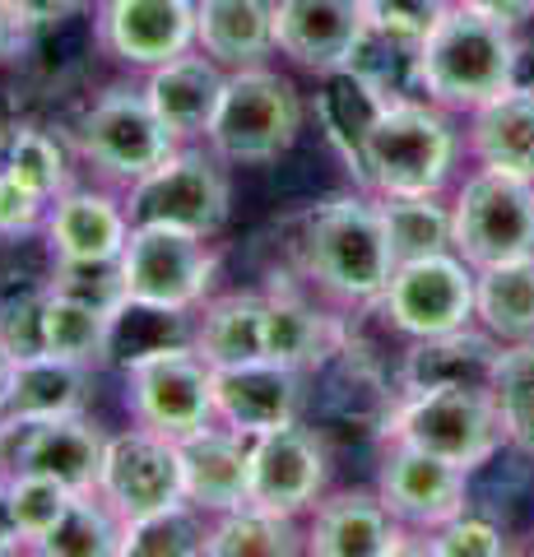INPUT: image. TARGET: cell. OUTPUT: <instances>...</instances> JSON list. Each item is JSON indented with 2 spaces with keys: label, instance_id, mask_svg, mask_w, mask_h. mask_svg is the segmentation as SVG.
Returning a JSON list of instances; mask_svg holds the SVG:
<instances>
[{
  "label": "cell",
  "instance_id": "cell-1",
  "mask_svg": "<svg viewBox=\"0 0 534 557\" xmlns=\"http://www.w3.org/2000/svg\"><path fill=\"white\" fill-rule=\"evenodd\" d=\"M521 75V42L507 20L456 5L413 47V79L446 112H474L507 94Z\"/></svg>",
  "mask_w": 534,
  "mask_h": 557
},
{
  "label": "cell",
  "instance_id": "cell-2",
  "mask_svg": "<svg viewBox=\"0 0 534 557\" xmlns=\"http://www.w3.org/2000/svg\"><path fill=\"white\" fill-rule=\"evenodd\" d=\"M460 153L451 116L433 98H382L358 131L349 163L372 196H442Z\"/></svg>",
  "mask_w": 534,
  "mask_h": 557
},
{
  "label": "cell",
  "instance_id": "cell-3",
  "mask_svg": "<svg viewBox=\"0 0 534 557\" xmlns=\"http://www.w3.org/2000/svg\"><path fill=\"white\" fill-rule=\"evenodd\" d=\"M395 274L390 233L376 196H335L307 214L302 233V278L325 298L368 307L382 302Z\"/></svg>",
  "mask_w": 534,
  "mask_h": 557
},
{
  "label": "cell",
  "instance_id": "cell-4",
  "mask_svg": "<svg viewBox=\"0 0 534 557\" xmlns=\"http://www.w3.org/2000/svg\"><path fill=\"white\" fill-rule=\"evenodd\" d=\"M386 442H405L419 450L479 474L502 450V413L493 386L479 381H437V386H409L405 399L386 418Z\"/></svg>",
  "mask_w": 534,
  "mask_h": 557
},
{
  "label": "cell",
  "instance_id": "cell-5",
  "mask_svg": "<svg viewBox=\"0 0 534 557\" xmlns=\"http://www.w3.org/2000/svg\"><path fill=\"white\" fill-rule=\"evenodd\" d=\"M302 135V98L270 65L228 70L219 112L210 121V149L233 168H265L298 145Z\"/></svg>",
  "mask_w": 534,
  "mask_h": 557
},
{
  "label": "cell",
  "instance_id": "cell-6",
  "mask_svg": "<svg viewBox=\"0 0 534 557\" xmlns=\"http://www.w3.org/2000/svg\"><path fill=\"white\" fill-rule=\"evenodd\" d=\"M116 274H122L126 302L186 317L210 298L219 251L204 233L177 228V223H131Z\"/></svg>",
  "mask_w": 534,
  "mask_h": 557
},
{
  "label": "cell",
  "instance_id": "cell-7",
  "mask_svg": "<svg viewBox=\"0 0 534 557\" xmlns=\"http://www.w3.org/2000/svg\"><path fill=\"white\" fill-rule=\"evenodd\" d=\"M126 409L140 428L159 437H191L219 423L214 413V368L204 362L191 339L159 344L126 362Z\"/></svg>",
  "mask_w": 534,
  "mask_h": 557
},
{
  "label": "cell",
  "instance_id": "cell-8",
  "mask_svg": "<svg viewBox=\"0 0 534 557\" xmlns=\"http://www.w3.org/2000/svg\"><path fill=\"white\" fill-rule=\"evenodd\" d=\"M451 251L474 270L534 256V182L474 168L451 200Z\"/></svg>",
  "mask_w": 534,
  "mask_h": 557
},
{
  "label": "cell",
  "instance_id": "cell-9",
  "mask_svg": "<svg viewBox=\"0 0 534 557\" xmlns=\"http://www.w3.org/2000/svg\"><path fill=\"white\" fill-rule=\"evenodd\" d=\"M71 145L98 177L131 186L177 149V135L163 126V116L153 112L145 89H122V84H116V89L98 94L89 108L79 112Z\"/></svg>",
  "mask_w": 534,
  "mask_h": 557
},
{
  "label": "cell",
  "instance_id": "cell-10",
  "mask_svg": "<svg viewBox=\"0 0 534 557\" xmlns=\"http://www.w3.org/2000/svg\"><path fill=\"white\" fill-rule=\"evenodd\" d=\"M122 205L131 223H177V228L219 237L233 209L228 163L214 149L177 145L159 168L126 186Z\"/></svg>",
  "mask_w": 534,
  "mask_h": 557
},
{
  "label": "cell",
  "instance_id": "cell-11",
  "mask_svg": "<svg viewBox=\"0 0 534 557\" xmlns=\"http://www.w3.org/2000/svg\"><path fill=\"white\" fill-rule=\"evenodd\" d=\"M102 450H108V432H102L89 413H65V418H10L0 413V474H42L57 479L75 493L98 487Z\"/></svg>",
  "mask_w": 534,
  "mask_h": 557
},
{
  "label": "cell",
  "instance_id": "cell-12",
  "mask_svg": "<svg viewBox=\"0 0 534 557\" xmlns=\"http://www.w3.org/2000/svg\"><path fill=\"white\" fill-rule=\"evenodd\" d=\"M376 307L413 344L456 335V330L474 325V265H464L456 251L400 260Z\"/></svg>",
  "mask_w": 534,
  "mask_h": 557
},
{
  "label": "cell",
  "instance_id": "cell-13",
  "mask_svg": "<svg viewBox=\"0 0 534 557\" xmlns=\"http://www.w3.org/2000/svg\"><path fill=\"white\" fill-rule=\"evenodd\" d=\"M372 38L368 0H274V51L312 75L353 70Z\"/></svg>",
  "mask_w": 534,
  "mask_h": 557
},
{
  "label": "cell",
  "instance_id": "cell-14",
  "mask_svg": "<svg viewBox=\"0 0 534 557\" xmlns=\"http://www.w3.org/2000/svg\"><path fill=\"white\" fill-rule=\"evenodd\" d=\"M376 497L400 520L409 534H433L446 520L470 511V474L460 465L433 456V450L386 442L382 474H376Z\"/></svg>",
  "mask_w": 534,
  "mask_h": 557
},
{
  "label": "cell",
  "instance_id": "cell-15",
  "mask_svg": "<svg viewBox=\"0 0 534 557\" xmlns=\"http://www.w3.org/2000/svg\"><path fill=\"white\" fill-rule=\"evenodd\" d=\"M98 493L116 516H122V525L135 516H149V511H163V507L186 502L177 442L159 437V432H149L140 423H135L131 432L108 437L102 469H98Z\"/></svg>",
  "mask_w": 534,
  "mask_h": 557
},
{
  "label": "cell",
  "instance_id": "cell-16",
  "mask_svg": "<svg viewBox=\"0 0 534 557\" xmlns=\"http://www.w3.org/2000/svg\"><path fill=\"white\" fill-rule=\"evenodd\" d=\"M325 483H331V456H325L316 432L288 423L251 437V474H247L251 507L298 520L325 497Z\"/></svg>",
  "mask_w": 534,
  "mask_h": 557
},
{
  "label": "cell",
  "instance_id": "cell-17",
  "mask_svg": "<svg viewBox=\"0 0 534 557\" xmlns=\"http://www.w3.org/2000/svg\"><path fill=\"white\" fill-rule=\"evenodd\" d=\"M98 47L131 70H153L196 47V0H98Z\"/></svg>",
  "mask_w": 534,
  "mask_h": 557
},
{
  "label": "cell",
  "instance_id": "cell-18",
  "mask_svg": "<svg viewBox=\"0 0 534 557\" xmlns=\"http://www.w3.org/2000/svg\"><path fill=\"white\" fill-rule=\"evenodd\" d=\"M307 372L274 358L237 362V368H214V413L223 428L261 437V432L302 423L307 405Z\"/></svg>",
  "mask_w": 534,
  "mask_h": 557
},
{
  "label": "cell",
  "instance_id": "cell-19",
  "mask_svg": "<svg viewBox=\"0 0 534 557\" xmlns=\"http://www.w3.org/2000/svg\"><path fill=\"white\" fill-rule=\"evenodd\" d=\"M302 553L312 557H400L409 530L386 511L376 493H331L307 511Z\"/></svg>",
  "mask_w": 534,
  "mask_h": 557
},
{
  "label": "cell",
  "instance_id": "cell-20",
  "mask_svg": "<svg viewBox=\"0 0 534 557\" xmlns=\"http://www.w3.org/2000/svg\"><path fill=\"white\" fill-rule=\"evenodd\" d=\"M47 247L57 265H116L131 237L126 205L108 190H61L47 209Z\"/></svg>",
  "mask_w": 534,
  "mask_h": 557
},
{
  "label": "cell",
  "instance_id": "cell-21",
  "mask_svg": "<svg viewBox=\"0 0 534 557\" xmlns=\"http://www.w3.org/2000/svg\"><path fill=\"white\" fill-rule=\"evenodd\" d=\"M182 456V493L196 511L223 516L247 507V474H251V437L243 432L210 423L177 442Z\"/></svg>",
  "mask_w": 534,
  "mask_h": 557
},
{
  "label": "cell",
  "instance_id": "cell-22",
  "mask_svg": "<svg viewBox=\"0 0 534 557\" xmlns=\"http://www.w3.org/2000/svg\"><path fill=\"white\" fill-rule=\"evenodd\" d=\"M145 98L153 102V112L163 116V126L177 135V145H191L210 131V121L219 112L223 84H228V70L219 61H210L200 47L182 51L163 65L145 70Z\"/></svg>",
  "mask_w": 534,
  "mask_h": 557
},
{
  "label": "cell",
  "instance_id": "cell-23",
  "mask_svg": "<svg viewBox=\"0 0 534 557\" xmlns=\"http://www.w3.org/2000/svg\"><path fill=\"white\" fill-rule=\"evenodd\" d=\"M339 344H344L339 321L325 317L298 284L274 274V284L265 288V358L312 372L331 354H339Z\"/></svg>",
  "mask_w": 534,
  "mask_h": 557
},
{
  "label": "cell",
  "instance_id": "cell-24",
  "mask_svg": "<svg viewBox=\"0 0 534 557\" xmlns=\"http://www.w3.org/2000/svg\"><path fill=\"white\" fill-rule=\"evenodd\" d=\"M196 47L223 70L265 65L274 51V0H196Z\"/></svg>",
  "mask_w": 534,
  "mask_h": 557
},
{
  "label": "cell",
  "instance_id": "cell-25",
  "mask_svg": "<svg viewBox=\"0 0 534 557\" xmlns=\"http://www.w3.org/2000/svg\"><path fill=\"white\" fill-rule=\"evenodd\" d=\"M196 354L210 368H237V362L265 358V293H223L196 307L186 330Z\"/></svg>",
  "mask_w": 534,
  "mask_h": 557
},
{
  "label": "cell",
  "instance_id": "cell-26",
  "mask_svg": "<svg viewBox=\"0 0 534 557\" xmlns=\"http://www.w3.org/2000/svg\"><path fill=\"white\" fill-rule=\"evenodd\" d=\"M470 153L479 168H497L534 182V89L511 84L507 94L470 112Z\"/></svg>",
  "mask_w": 534,
  "mask_h": 557
},
{
  "label": "cell",
  "instance_id": "cell-27",
  "mask_svg": "<svg viewBox=\"0 0 534 557\" xmlns=\"http://www.w3.org/2000/svg\"><path fill=\"white\" fill-rule=\"evenodd\" d=\"M112 321L116 311L84 298V293H71L61 284L42 288V354L51 358L102 368L112 358Z\"/></svg>",
  "mask_w": 534,
  "mask_h": 557
},
{
  "label": "cell",
  "instance_id": "cell-28",
  "mask_svg": "<svg viewBox=\"0 0 534 557\" xmlns=\"http://www.w3.org/2000/svg\"><path fill=\"white\" fill-rule=\"evenodd\" d=\"M474 325L497 344H534V256L474 270Z\"/></svg>",
  "mask_w": 534,
  "mask_h": 557
},
{
  "label": "cell",
  "instance_id": "cell-29",
  "mask_svg": "<svg viewBox=\"0 0 534 557\" xmlns=\"http://www.w3.org/2000/svg\"><path fill=\"white\" fill-rule=\"evenodd\" d=\"M89 395H94V368L89 362H71V358H24L14 372V391H10V418H65V413H89Z\"/></svg>",
  "mask_w": 534,
  "mask_h": 557
},
{
  "label": "cell",
  "instance_id": "cell-30",
  "mask_svg": "<svg viewBox=\"0 0 534 557\" xmlns=\"http://www.w3.org/2000/svg\"><path fill=\"white\" fill-rule=\"evenodd\" d=\"M497 354H502V344H497L488 330H474V325L456 330V335L419 339V348L409 354V368H405V391L437 386V381H479V386H493Z\"/></svg>",
  "mask_w": 534,
  "mask_h": 557
},
{
  "label": "cell",
  "instance_id": "cell-31",
  "mask_svg": "<svg viewBox=\"0 0 534 557\" xmlns=\"http://www.w3.org/2000/svg\"><path fill=\"white\" fill-rule=\"evenodd\" d=\"M302 553V530L293 516H274L261 507H237L210 520L204 557H293Z\"/></svg>",
  "mask_w": 534,
  "mask_h": 557
},
{
  "label": "cell",
  "instance_id": "cell-32",
  "mask_svg": "<svg viewBox=\"0 0 534 557\" xmlns=\"http://www.w3.org/2000/svg\"><path fill=\"white\" fill-rule=\"evenodd\" d=\"M28 553H38V557H122V516L102 502L98 487L75 493L71 511L57 520V530L38 539Z\"/></svg>",
  "mask_w": 534,
  "mask_h": 557
},
{
  "label": "cell",
  "instance_id": "cell-33",
  "mask_svg": "<svg viewBox=\"0 0 534 557\" xmlns=\"http://www.w3.org/2000/svg\"><path fill=\"white\" fill-rule=\"evenodd\" d=\"M376 205L390 233L395 265L451 251V205H442V196H376Z\"/></svg>",
  "mask_w": 534,
  "mask_h": 557
},
{
  "label": "cell",
  "instance_id": "cell-34",
  "mask_svg": "<svg viewBox=\"0 0 534 557\" xmlns=\"http://www.w3.org/2000/svg\"><path fill=\"white\" fill-rule=\"evenodd\" d=\"M204 534L210 516L196 511L191 502L135 516L122 525V557H204Z\"/></svg>",
  "mask_w": 534,
  "mask_h": 557
},
{
  "label": "cell",
  "instance_id": "cell-35",
  "mask_svg": "<svg viewBox=\"0 0 534 557\" xmlns=\"http://www.w3.org/2000/svg\"><path fill=\"white\" fill-rule=\"evenodd\" d=\"M502 437L521 456H534V344H502L493 372Z\"/></svg>",
  "mask_w": 534,
  "mask_h": 557
},
{
  "label": "cell",
  "instance_id": "cell-36",
  "mask_svg": "<svg viewBox=\"0 0 534 557\" xmlns=\"http://www.w3.org/2000/svg\"><path fill=\"white\" fill-rule=\"evenodd\" d=\"M5 172H14L24 186H33L38 196L57 200L61 190H71V159H65L61 139L47 135L42 126H20L5 139Z\"/></svg>",
  "mask_w": 534,
  "mask_h": 557
},
{
  "label": "cell",
  "instance_id": "cell-37",
  "mask_svg": "<svg viewBox=\"0 0 534 557\" xmlns=\"http://www.w3.org/2000/svg\"><path fill=\"white\" fill-rule=\"evenodd\" d=\"M75 502V487H65L57 479H42V474H14L10 479V511H14V525L24 534V553L57 530V520L71 511Z\"/></svg>",
  "mask_w": 534,
  "mask_h": 557
},
{
  "label": "cell",
  "instance_id": "cell-38",
  "mask_svg": "<svg viewBox=\"0 0 534 557\" xmlns=\"http://www.w3.org/2000/svg\"><path fill=\"white\" fill-rule=\"evenodd\" d=\"M419 553H433V557H502V553H511V544L493 520L460 511L456 520H446L442 530L423 534Z\"/></svg>",
  "mask_w": 534,
  "mask_h": 557
},
{
  "label": "cell",
  "instance_id": "cell-39",
  "mask_svg": "<svg viewBox=\"0 0 534 557\" xmlns=\"http://www.w3.org/2000/svg\"><path fill=\"white\" fill-rule=\"evenodd\" d=\"M451 5H456V0H368L372 28L386 33V38H395V42H409V47H419V38Z\"/></svg>",
  "mask_w": 534,
  "mask_h": 557
},
{
  "label": "cell",
  "instance_id": "cell-40",
  "mask_svg": "<svg viewBox=\"0 0 534 557\" xmlns=\"http://www.w3.org/2000/svg\"><path fill=\"white\" fill-rule=\"evenodd\" d=\"M47 209H51L47 196H38V190L24 186L14 172L0 168V242L38 233L47 223Z\"/></svg>",
  "mask_w": 534,
  "mask_h": 557
},
{
  "label": "cell",
  "instance_id": "cell-41",
  "mask_svg": "<svg viewBox=\"0 0 534 557\" xmlns=\"http://www.w3.org/2000/svg\"><path fill=\"white\" fill-rule=\"evenodd\" d=\"M0 344L20 362L42 354V288L24 293V298H10L0 307Z\"/></svg>",
  "mask_w": 534,
  "mask_h": 557
},
{
  "label": "cell",
  "instance_id": "cell-42",
  "mask_svg": "<svg viewBox=\"0 0 534 557\" xmlns=\"http://www.w3.org/2000/svg\"><path fill=\"white\" fill-rule=\"evenodd\" d=\"M0 5L10 10V20L24 33H42V28H57L71 20V14H79L89 0H0Z\"/></svg>",
  "mask_w": 534,
  "mask_h": 557
},
{
  "label": "cell",
  "instance_id": "cell-43",
  "mask_svg": "<svg viewBox=\"0 0 534 557\" xmlns=\"http://www.w3.org/2000/svg\"><path fill=\"white\" fill-rule=\"evenodd\" d=\"M470 10H484L493 20H507L511 28H521L525 20H534V0H460Z\"/></svg>",
  "mask_w": 534,
  "mask_h": 557
},
{
  "label": "cell",
  "instance_id": "cell-44",
  "mask_svg": "<svg viewBox=\"0 0 534 557\" xmlns=\"http://www.w3.org/2000/svg\"><path fill=\"white\" fill-rule=\"evenodd\" d=\"M10 553H24V534L10 511V479L0 474V557H10Z\"/></svg>",
  "mask_w": 534,
  "mask_h": 557
},
{
  "label": "cell",
  "instance_id": "cell-45",
  "mask_svg": "<svg viewBox=\"0 0 534 557\" xmlns=\"http://www.w3.org/2000/svg\"><path fill=\"white\" fill-rule=\"evenodd\" d=\"M20 42H24V28L10 20L5 5H0V61H10L14 51H20Z\"/></svg>",
  "mask_w": 534,
  "mask_h": 557
},
{
  "label": "cell",
  "instance_id": "cell-46",
  "mask_svg": "<svg viewBox=\"0 0 534 557\" xmlns=\"http://www.w3.org/2000/svg\"><path fill=\"white\" fill-rule=\"evenodd\" d=\"M14 372H20V358L10 354L5 344H0V413L10 405V391H14Z\"/></svg>",
  "mask_w": 534,
  "mask_h": 557
}]
</instances>
